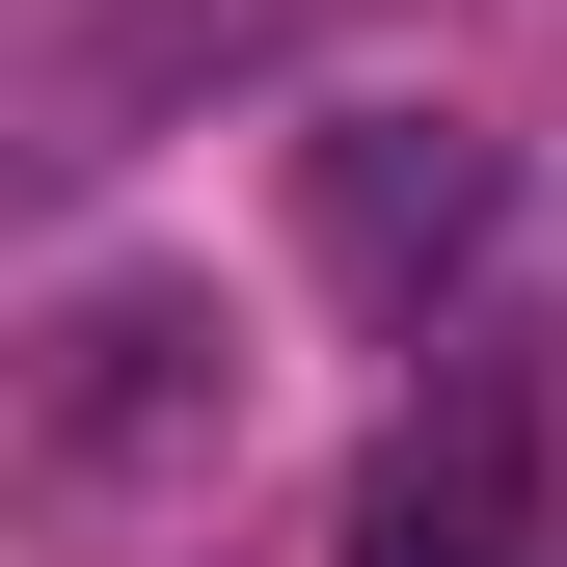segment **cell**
Listing matches in <instances>:
<instances>
[{
    "mask_svg": "<svg viewBox=\"0 0 567 567\" xmlns=\"http://www.w3.org/2000/svg\"><path fill=\"white\" fill-rule=\"evenodd\" d=\"M486 189H514V163H486L460 109H324L298 135V244L351 270V298H433V270L486 244Z\"/></svg>",
    "mask_w": 567,
    "mask_h": 567,
    "instance_id": "2",
    "label": "cell"
},
{
    "mask_svg": "<svg viewBox=\"0 0 567 567\" xmlns=\"http://www.w3.org/2000/svg\"><path fill=\"white\" fill-rule=\"evenodd\" d=\"M540 540V460H514V405L486 433H405L379 486H351V567H514Z\"/></svg>",
    "mask_w": 567,
    "mask_h": 567,
    "instance_id": "3",
    "label": "cell"
},
{
    "mask_svg": "<svg viewBox=\"0 0 567 567\" xmlns=\"http://www.w3.org/2000/svg\"><path fill=\"white\" fill-rule=\"evenodd\" d=\"M217 298H135V270H109V298L82 324H54V379H28V460L54 486H163V460H217Z\"/></svg>",
    "mask_w": 567,
    "mask_h": 567,
    "instance_id": "1",
    "label": "cell"
}]
</instances>
